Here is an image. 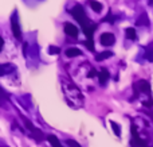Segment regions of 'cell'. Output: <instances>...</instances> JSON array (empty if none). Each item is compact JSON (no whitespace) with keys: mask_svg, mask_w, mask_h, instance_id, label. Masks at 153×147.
Wrapping results in <instances>:
<instances>
[{"mask_svg":"<svg viewBox=\"0 0 153 147\" xmlns=\"http://www.w3.org/2000/svg\"><path fill=\"white\" fill-rule=\"evenodd\" d=\"M71 15L76 19V22L81 24L83 30L91 24V23H90V20L87 19L86 12H85V10H83V7H82V5H75V7L71 10Z\"/></svg>","mask_w":153,"mask_h":147,"instance_id":"1","label":"cell"},{"mask_svg":"<svg viewBox=\"0 0 153 147\" xmlns=\"http://www.w3.org/2000/svg\"><path fill=\"white\" fill-rule=\"evenodd\" d=\"M132 140H130V146L132 147H148L146 146V142L144 139H141L140 135H138L137 130H136V126L133 124L132 126Z\"/></svg>","mask_w":153,"mask_h":147,"instance_id":"2","label":"cell"},{"mask_svg":"<svg viewBox=\"0 0 153 147\" xmlns=\"http://www.w3.org/2000/svg\"><path fill=\"white\" fill-rule=\"evenodd\" d=\"M23 122H24V124H26V127L31 131V135L35 138L36 140H42L43 139V134H42V131L40 130H38V128H35L34 127V124L31 123V122L28 120V119H26V118H23Z\"/></svg>","mask_w":153,"mask_h":147,"instance_id":"3","label":"cell"},{"mask_svg":"<svg viewBox=\"0 0 153 147\" xmlns=\"http://www.w3.org/2000/svg\"><path fill=\"white\" fill-rule=\"evenodd\" d=\"M11 27H12V32H13V37L16 39H22V31H20V27H19V22L16 15L13 14L12 18H11Z\"/></svg>","mask_w":153,"mask_h":147,"instance_id":"4","label":"cell"},{"mask_svg":"<svg viewBox=\"0 0 153 147\" xmlns=\"http://www.w3.org/2000/svg\"><path fill=\"white\" fill-rule=\"evenodd\" d=\"M100 40H101V45L111 46L114 43V40H116V38H114V35L111 34V32H103V34L101 35Z\"/></svg>","mask_w":153,"mask_h":147,"instance_id":"5","label":"cell"},{"mask_svg":"<svg viewBox=\"0 0 153 147\" xmlns=\"http://www.w3.org/2000/svg\"><path fill=\"white\" fill-rule=\"evenodd\" d=\"M136 88L138 89V92H143V93L151 94V85H149L148 81L145 80H140L137 84H136Z\"/></svg>","mask_w":153,"mask_h":147,"instance_id":"6","label":"cell"},{"mask_svg":"<svg viewBox=\"0 0 153 147\" xmlns=\"http://www.w3.org/2000/svg\"><path fill=\"white\" fill-rule=\"evenodd\" d=\"M65 32H66L69 37H73V38H76L78 37V28L71 23H66L65 24Z\"/></svg>","mask_w":153,"mask_h":147,"instance_id":"7","label":"cell"},{"mask_svg":"<svg viewBox=\"0 0 153 147\" xmlns=\"http://www.w3.org/2000/svg\"><path fill=\"white\" fill-rule=\"evenodd\" d=\"M109 77H110V74H109V72L106 69H102L100 73H98V78H100V84H101V85H105V84L108 82Z\"/></svg>","mask_w":153,"mask_h":147,"instance_id":"8","label":"cell"},{"mask_svg":"<svg viewBox=\"0 0 153 147\" xmlns=\"http://www.w3.org/2000/svg\"><path fill=\"white\" fill-rule=\"evenodd\" d=\"M81 54H82V51L76 47H71V49H67L66 50V56L69 57V58H74V57H78V56H81Z\"/></svg>","mask_w":153,"mask_h":147,"instance_id":"9","label":"cell"},{"mask_svg":"<svg viewBox=\"0 0 153 147\" xmlns=\"http://www.w3.org/2000/svg\"><path fill=\"white\" fill-rule=\"evenodd\" d=\"M13 69H15V66H13V65H8V64H5V65H0V76L7 74V73L12 72Z\"/></svg>","mask_w":153,"mask_h":147,"instance_id":"10","label":"cell"},{"mask_svg":"<svg viewBox=\"0 0 153 147\" xmlns=\"http://www.w3.org/2000/svg\"><path fill=\"white\" fill-rule=\"evenodd\" d=\"M125 34H126V38H128V39L134 40L136 38H137V34H136V30L133 28V27H128L126 31H125Z\"/></svg>","mask_w":153,"mask_h":147,"instance_id":"11","label":"cell"},{"mask_svg":"<svg viewBox=\"0 0 153 147\" xmlns=\"http://www.w3.org/2000/svg\"><path fill=\"white\" fill-rule=\"evenodd\" d=\"M47 140L51 143V146H53V147H62V145L59 143L58 138H56L55 135H48V136H47Z\"/></svg>","mask_w":153,"mask_h":147,"instance_id":"12","label":"cell"},{"mask_svg":"<svg viewBox=\"0 0 153 147\" xmlns=\"http://www.w3.org/2000/svg\"><path fill=\"white\" fill-rule=\"evenodd\" d=\"M113 56V53L111 51H103V53H100L97 57H95V59H97L98 62H101V61H103V59H106V58H109V57H111Z\"/></svg>","mask_w":153,"mask_h":147,"instance_id":"13","label":"cell"},{"mask_svg":"<svg viewBox=\"0 0 153 147\" xmlns=\"http://www.w3.org/2000/svg\"><path fill=\"white\" fill-rule=\"evenodd\" d=\"M143 23H144V26H148L149 24V19H148V15H146V14H143V15L137 19L138 26H143Z\"/></svg>","mask_w":153,"mask_h":147,"instance_id":"14","label":"cell"},{"mask_svg":"<svg viewBox=\"0 0 153 147\" xmlns=\"http://www.w3.org/2000/svg\"><path fill=\"white\" fill-rule=\"evenodd\" d=\"M90 5H91V8L95 11V12H101V11H102V4L95 2V0H91V2H90Z\"/></svg>","mask_w":153,"mask_h":147,"instance_id":"15","label":"cell"},{"mask_svg":"<svg viewBox=\"0 0 153 147\" xmlns=\"http://www.w3.org/2000/svg\"><path fill=\"white\" fill-rule=\"evenodd\" d=\"M146 58H148V61H153V43H151V45L146 47Z\"/></svg>","mask_w":153,"mask_h":147,"instance_id":"16","label":"cell"},{"mask_svg":"<svg viewBox=\"0 0 153 147\" xmlns=\"http://www.w3.org/2000/svg\"><path fill=\"white\" fill-rule=\"evenodd\" d=\"M110 124H111V128H113L114 134H116L117 136H120V135H121V128H120V126L116 123V122H110Z\"/></svg>","mask_w":153,"mask_h":147,"instance_id":"17","label":"cell"},{"mask_svg":"<svg viewBox=\"0 0 153 147\" xmlns=\"http://www.w3.org/2000/svg\"><path fill=\"white\" fill-rule=\"evenodd\" d=\"M7 99H8V94L4 92V89L0 88V104H1V103H4Z\"/></svg>","mask_w":153,"mask_h":147,"instance_id":"18","label":"cell"},{"mask_svg":"<svg viewBox=\"0 0 153 147\" xmlns=\"http://www.w3.org/2000/svg\"><path fill=\"white\" fill-rule=\"evenodd\" d=\"M66 143H67V145H69L70 147H81V145H79V143H76L75 140H73V139H67Z\"/></svg>","mask_w":153,"mask_h":147,"instance_id":"19","label":"cell"},{"mask_svg":"<svg viewBox=\"0 0 153 147\" xmlns=\"http://www.w3.org/2000/svg\"><path fill=\"white\" fill-rule=\"evenodd\" d=\"M59 51H61V49L55 47V46H51V47L48 49V53H50V54H58Z\"/></svg>","mask_w":153,"mask_h":147,"instance_id":"20","label":"cell"},{"mask_svg":"<svg viewBox=\"0 0 153 147\" xmlns=\"http://www.w3.org/2000/svg\"><path fill=\"white\" fill-rule=\"evenodd\" d=\"M85 45L87 46V49H89L90 51H94V42H93V40H86Z\"/></svg>","mask_w":153,"mask_h":147,"instance_id":"21","label":"cell"},{"mask_svg":"<svg viewBox=\"0 0 153 147\" xmlns=\"http://www.w3.org/2000/svg\"><path fill=\"white\" fill-rule=\"evenodd\" d=\"M95 74H97V70H95V69H91V70L89 72V74H87V77H93V76H95Z\"/></svg>","mask_w":153,"mask_h":147,"instance_id":"22","label":"cell"},{"mask_svg":"<svg viewBox=\"0 0 153 147\" xmlns=\"http://www.w3.org/2000/svg\"><path fill=\"white\" fill-rule=\"evenodd\" d=\"M143 104L145 105V107H153V101H152V100H149V101H144Z\"/></svg>","mask_w":153,"mask_h":147,"instance_id":"23","label":"cell"},{"mask_svg":"<svg viewBox=\"0 0 153 147\" xmlns=\"http://www.w3.org/2000/svg\"><path fill=\"white\" fill-rule=\"evenodd\" d=\"M3 45H4V40H3L1 37H0V51H1V49H3Z\"/></svg>","mask_w":153,"mask_h":147,"instance_id":"24","label":"cell"},{"mask_svg":"<svg viewBox=\"0 0 153 147\" xmlns=\"http://www.w3.org/2000/svg\"><path fill=\"white\" fill-rule=\"evenodd\" d=\"M146 115H149L152 118V120H153V112H151V111H146Z\"/></svg>","mask_w":153,"mask_h":147,"instance_id":"25","label":"cell"},{"mask_svg":"<svg viewBox=\"0 0 153 147\" xmlns=\"http://www.w3.org/2000/svg\"><path fill=\"white\" fill-rule=\"evenodd\" d=\"M149 4H153V0H149Z\"/></svg>","mask_w":153,"mask_h":147,"instance_id":"26","label":"cell"}]
</instances>
